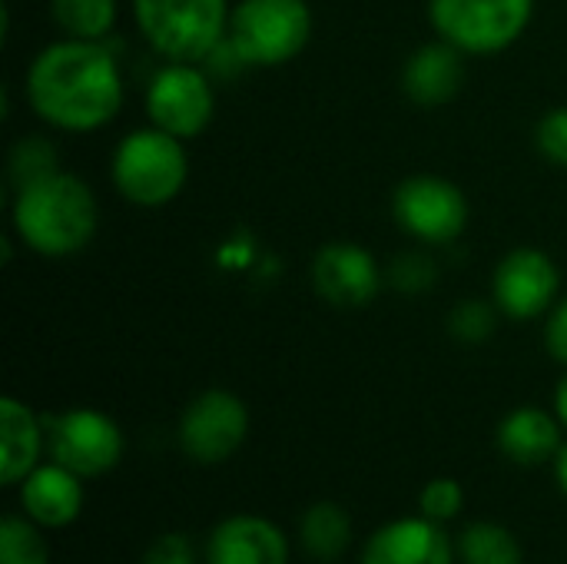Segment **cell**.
<instances>
[{
  "label": "cell",
  "mask_w": 567,
  "mask_h": 564,
  "mask_svg": "<svg viewBox=\"0 0 567 564\" xmlns=\"http://www.w3.org/2000/svg\"><path fill=\"white\" fill-rule=\"evenodd\" d=\"M60 170L56 166V150L43 140V136H27L20 140L13 150H10V180H13V189L43 176V173H53Z\"/></svg>",
  "instance_id": "cb8c5ba5"
},
{
  "label": "cell",
  "mask_w": 567,
  "mask_h": 564,
  "mask_svg": "<svg viewBox=\"0 0 567 564\" xmlns=\"http://www.w3.org/2000/svg\"><path fill=\"white\" fill-rule=\"evenodd\" d=\"M299 545L316 562H339L352 545V515L336 502H316L299 519Z\"/></svg>",
  "instance_id": "d6986e66"
},
{
  "label": "cell",
  "mask_w": 567,
  "mask_h": 564,
  "mask_svg": "<svg viewBox=\"0 0 567 564\" xmlns=\"http://www.w3.org/2000/svg\"><path fill=\"white\" fill-rule=\"evenodd\" d=\"M312 289L329 306L362 309L382 289V266L362 243L336 239L312 256Z\"/></svg>",
  "instance_id": "7c38bea8"
},
{
  "label": "cell",
  "mask_w": 567,
  "mask_h": 564,
  "mask_svg": "<svg viewBox=\"0 0 567 564\" xmlns=\"http://www.w3.org/2000/svg\"><path fill=\"white\" fill-rule=\"evenodd\" d=\"M146 120L179 140H196L216 116V86L203 63L163 60L146 83Z\"/></svg>",
  "instance_id": "52a82bcc"
},
{
  "label": "cell",
  "mask_w": 567,
  "mask_h": 564,
  "mask_svg": "<svg viewBox=\"0 0 567 564\" xmlns=\"http://www.w3.org/2000/svg\"><path fill=\"white\" fill-rule=\"evenodd\" d=\"M23 96L33 116L60 133H96L123 110L126 83L103 40L60 37L33 53Z\"/></svg>",
  "instance_id": "6da1fadb"
},
{
  "label": "cell",
  "mask_w": 567,
  "mask_h": 564,
  "mask_svg": "<svg viewBox=\"0 0 567 564\" xmlns=\"http://www.w3.org/2000/svg\"><path fill=\"white\" fill-rule=\"evenodd\" d=\"M545 349L567 369V296H561L545 316Z\"/></svg>",
  "instance_id": "f1b7e54d"
},
{
  "label": "cell",
  "mask_w": 567,
  "mask_h": 564,
  "mask_svg": "<svg viewBox=\"0 0 567 564\" xmlns=\"http://www.w3.org/2000/svg\"><path fill=\"white\" fill-rule=\"evenodd\" d=\"M465 83V53L445 40L422 43L409 53L402 66V90L422 110H439L462 93Z\"/></svg>",
  "instance_id": "9a60e30c"
},
{
  "label": "cell",
  "mask_w": 567,
  "mask_h": 564,
  "mask_svg": "<svg viewBox=\"0 0 567 564\" xmlns=\"http://www.w3.org/2000/svg\"><path fill=\"white\" fill-rule=\"evenodd\" d=\"M140 564H196V552H193V542L186 535L166 532V535L150 542Z\"/></svg>",
  "instance_id": "83f0119b"
},
{
  "label": "cell",
  "mask_w": 567,
  "mask_h": 564,
  "mask_svg": "<svg viewBox=\"0 0 567 564\" xmlns=\"http://www.w3.org/2000/svg\"><path fill=\"white\" fill-rule=\"evenodd\" d=\"M465 509V489L455 479H432L419 492V512L432 522H455Z\"/></svg>",
  "instance_id": "d4e9b609"
},
{
  "label": "cell",
  "mask_w": 567,
  "mask_h": 564,
  "mask_svg": "<svg viewBox=\"0 0 567 564\" xmlns=\"http://www.w3.org/2000/svg\"><path fill=\"white\" fill-rule=\"evenodd\" d=\"M555 479H558L561 492L567 495V439L565 445H561V452H558V459H555Z\"/></svg>",
  "instance_id": "4dcf8cb0"
},
{
  "label": "cell",
  "mask_w": 567,
  "mask_h": 564,
  "mask_svg": "<svg viewBox=\"0 0 567 564\" xmlns=\"http://www.w3.org/2000/svg\"><path fill=\"white\" fill-rule=\"evenodd\" d=\"M392 219L405 236L425 246H449L468 226V196L445 176L419 173L395 186Z\"/></svg>",
  "instance_id": "9c48e42d"
},
{
  "label": "cell",
  "mask_w": 567,
  "mask_h": 564,
  "mask_svg": "<svg viewBox=\"0 0 567 564\" xmlns=\"http://www.w3.org/2000/svg\"><path fill=\"white\" fill-rule=\"evenodd\" d=\"M535 146H538V153L548 163L567 170V106H551L538 120V126H535Z\"/></svg>",
  "instance_id": "484cf974"
},
{
  "label": "cell",
  "mask_w": 567,
  "mask_h": 564,
  "mask_svg": "<svg viewBox=\"0 0 567 564\" xmlns=\"http://www.w3.org/2000/svg\"><path fill=\"white\" fill-rule=\"evenodd\" d=\"M249 435V409L229 389L199 392L179 416V449L199 465L229 462Z\"/></svg>",
  "instance_id": "30bf717a"
},
{
  "label": "cell",
  "mask_w": 567,
  "mask_h": 564,
  "mask_svg": "<svg viewBox=\"0 0 567 564\" xmlns=\"http://www.w3.org/2000/svg\"><path fill=\"white\" fill-rule=\"evenodd\" d=\"M561 293L558 263L535 246H518L502 256L492 276V302L512 322L548 316Z\"/></svg>",
  "instance_id": "8fae6325"
},
{
  "label": "cell",
  "mask_w": 567,
  "mask_h": 564,
  "mask_svg": "<svg viewBox=\"0 0 567 564\" xmlns=\"http://www.w3.org/2000/svg\"><path fill=\"white\" fill-rule=\"evenodd\" d=\"M47 429V455L76 472L83 482L110 475L123 459V429L100 409H66L56 416H43Z\"/></svg>",
  "instance_id": "ba28073f"
},
{
  "label": "cell",
  "mask_w": 567,
  "mask_h": 564,
  "mask_svg": "<svg viewBox=\"0 0 567 564\" xmlns=\"http://www.w3.org/2000/svg\"><path fill=\"white\" fill-rule=\"evenodd\" d=\"M10 226L30 253L66 259L93 243L100 203L86 180L53 170L13 189Z\"/></svg>",
  "instance_id": "7a4b0ae2"
},
{
  "label": "cell",
  "mask_w": 567,
  "mask_h": 564,
  "mask_svg": "<svg viewBox=\"0 0 567 564\" xmlns=\"http://www.w3.org/2000/svg\"><path fill=\"white\" fill-rule=\"evenodd\" d=\"M495 442H498L505 459H512L515 465L532 469V465H545V462L558 459V452L565 445V425L548 409L518 406L498 422Z\"/></svg>",
  "instance_id": "e0dca14e"
},
{
  "label": "cell",
  "mask_w": 567,
  "mask_h": 564,
  "mask_svg": "<svg viewBox=\"0 0 567 564\" xmlns=\"http://www.w3.org/2000/svg\"><path fill=\"white\" fill-rule=\"evenodd\" d=\"M0 564H50L43 529L27 515L0 519Z\"/></svg>",
  "instance_id": "7402d4cb"
},
{
  "label": "cell",
  "mask_w": 567,
  "mask_h": 564,
  "mask_svg": "<svg viewBox=\"0 0 567 564\" xmlns=\"http://www.w3.org/2000/svg\"><path fill=\"white\" fill-rule=\"evenodd\" d=\"M110 180L113 189L140 209H159L173 203L189 183L186 140L153 123L130 130L113 150Z\"/></svg>",
  "instance_id": "3957f363"
},
{
  "label": "cell",
  "mask_w": 567,
  "mask_h": 564,
  "mask_svg": "<svg viewBox=\"0 0 567 564\" xmlns=\"http://www.w3.org/2000/svg\"><path fill=\"white\" fill-rule=\"evenodd\" d=\"M389 283H392L399 293L415 296V293H422V289H429V286L435 283V263H432L429 256H422V253H405V256H399V259L392 263Z\"/></svg>",
  "instance_id": "4316f807"
},
{
  "label": "cell",
  "mask_w": 567,
  "mask_h": 564,
  "mask_svg": "<svg viewBox=\"0 0 567 564\" xmlns=\"http://www.w3.org/2000/svg\"><path fill=\"white\" fill-rule=\"evenodd\" d=\"M312 30L309 0H239L229 13L226 43L243 66H282L309 47Z\"/></svg>",
  "instance_id": "5b68a950"
},
{
  "label": "cell",
  "mask_w": 567,
  "mask_h": 564,
  "mask_svg": "<svg viewBox=\"0 0 567 564\" xmlns=\"http://www.w3.org/2000/svg\"><path fill=\"white\" fill-rule=\"evenodd\" d=\"M455 548L462 564H525L522 542L498 522H472L458 535Z\"/></svg>",
  "instance_id": "ffe728a7"
},
{
  "label": "cell",
  "mask_w": 567,
  "mask_h": 564,
  "mask_svg": "<svg viewBox=\"0 0 567 564\" xmlns=\"http://www.w3.org/2000/svg\"><path fill=\"white\" fill-rule=\"evenodd\" d=\"M47 452L43 416H37L27 402L7 396L0 399V485L17 489Z\"/></svg>",
  "instance_id": "ac0fdd59"
},
{
  "label": "cell",
  "mask_w": 567,
  "mask_h": 564,
  "mask_svg": "<svg viewBox=\"0 0 567 564\" xmlns=\"http://www.w3.org/2000/svg\"><path fill=\"white\" fill-rule=\"evenodd\" d=\"M555 416L561 419V425L567 429V369L565 376L558 379V386H555Z\"/></svg>",
  "instance_id": "f546056e"
},
{
  "label": "cell",
  "mask_w": 567,
  "mask_h": 564,
  "mask_svg": "<svg viewBox=\"0 0 567 564\" xmlns=\"http://www.w3.org/2000/svg\"><path fill=\"white\" fill-rule=\"evenodd\" d=\"M120 13V0H50V17L63 37L106 40Z\"/></svg>",
  "instance_id": "44dd1931"
},
{
  "label": "cell",
  "mask_w": 567,
  "mask_h": 564,
  "mask_svg": "<svg viewBox=\"0 0 567 564\" xmlns=\"http://www.w3.org/2000/svg\"><path fill=\"white\" fill-rule=\"evenodd\" d=\"M425 10L435 37L465 57L512 50L535 20V0H429Z\"/></svg>",
  "instance_id": "8992f818"
},
{
  "label": "cell",
  "mask_w": 567,
  "mask_h": 564,
  "mask_svg": "<svg viewBox=\"0 0 567 564\" xmlns=\"http://www.w3.org/2000/svg\"><path fill=\"white\" fill-rule=\"evenodd\" d=\"M498 306L485 302V299H465L449 312V332L465 342V346H482L492 339L495 326H498Z\"/></svg>",
  "instance_id": "603a6c76"
},
{
  "label": "cell",
  "mask_w": 567,
  "mask_h": 564,
  "mask_svg": "<svg viewBox=\"0 0 567 564\" xmlns=\"http://www.w3.org/2000/svg\"><path fill=\"white\" fill-rule=\"evenodd\" d=\"M20 512L47 532L70 529L83 512V479L53 459L37 465L20 485Z\"/></svg>",
  "instance_id": "2e32d148"
},
{
  "label": "cell",
  "mask_w": 567,
  "mask_h": 564,
  "mask_svg": "<svg viewBox=\"0 0 567 564\" xmlns=\"http://www.w3.org/2000/svg\"><path fill=\"white\" fill-rule=\"evenodd\" d=\"M229 0H133V20L146 47L176 63H206L226 40Z\"/></svg>",
  "instance_id": "277c9868"
},
{
  "label": "cell",
  "mask_w": 567,
  "mask_h": 564,
  "mask_svg": "<svg viewBox=\"0 0 567 564\" xmlns=\"http://www.w3.org/2000/svg\"><path fill=\"white\" fill-rule=\"evenodd\" d=\"M206 564H289V539L272 519L229 515L206 539Z\"/></svg>",
  "instance_id": "5bb4252c"
},
{
  "label": "cell",
  "mask_w": 567,
  "mask_h": 564,
  "mask_svg": "<svg viewBox=\"0 0 567 564\" xmlns=\"http://www.w3.org/2000/svg\"><path fill=\"white\" fill-rule=\"evenodd\" d=\"M455 552L445 525L419 512L379 525L365 539L359 564H452Z\"/></svg>",
  "instance_id": "4fadbf2b"
}]
</instances>
